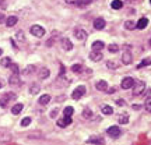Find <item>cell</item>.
<instances>
[{
  "instance_id": "43",
  "label": "cell",
  "mask_w": 151,
  "mask_h": 145,
  "mask_svg": "<svg viewBox=\"0 0 151 145\" xmlns=\"http://www.w3.org/2000/svg\"><path fill=\"white\" fill-rule=\"evenodd\" d=\"M3 21H6L4 14H1V13H0V24H1V22H3Z\"/></svg>"
},
{
  "instance_id": "11",
  "label": "cell",
  "mask_w": 151,
  "mask_h": 145,
  "mask_svg": "<svg viewBox=\"0 0 151 145\" xmlns=\"http://www.w3.org/2000/svg\"><path fill=\"white\" fill-rule=\"evenodd\" d=\"M62 48L65 49V50H67V52H69V50H71V49H73V43H71L70 39L63 38V39H62Z\"/></svg>"
},
{
  "instance_id": "47",
  "label": "cell",
  "mask_w": 151,
  "mask_h": 145,
  "mask_svg": "<svg viewBox=\"0 0 151 145\" xmlns=\"http://www.w3.org/2000/svg\"><path fill=\"white\" fill-rule=\"evenodd\" d=\"M148 43H150V45H151V38H150V41H148Z\"/></svg>"
},
{
  "instance_id": "26",
  "label": "cell",
  "mask_w": 151,
  "mask_h": 145,
  "mask_svg": "<svg viewBox=\"0 0 151 145\" xmlns=\"http://www.w3.org/2000/svg\"><path fill=\"white\" fill-rule=\"evenodd\" d=\"M74 113V109L71 108V106H67V108H65V110H63V116H67V117H71V114Z\"/></svg>"
},
{
  "instance_id": "38",
  "label": "cell",
  "mask_w": 151,
  "mask_h": 145,
  "mask_svg": "<svg viewBox=\"0 0 151 145\" xmlns=\"http://www.w3.org/2000/svg\"><path fill=\"white\" fill-rule=\"evenodd\" d=\"M16 35H17V39H18V41H24V39H25V38H24V32H22V31L17 32Z\"/></svg>"
},
{
  "instance_id": "24",
  "label": "cell",
  "mask_w": 151,
  "mask_h": 145,
  "mask_svg": "<svg viewBox=\"0 0 151 145\" xmlns=\"http://www.w3.org/2000/svg\"><path fill=\"white\" fill-rule=\"evenodd\" d=\"M111 6H112L113 10H119V9H122V7H123V1H122V0H113Z\"/></svg>"
},
{
  "instance_id": "29",
  "label": "cell",
  "mask_w": 151,
  "mask_h": 145,
  "mask_svg": "<svg viewBox=\"0 0 151 145\" xmlns=\"http://www.w3.org/2000/svg\"><path fill=\"white\" fill-rule=\"evenodd\" d=\"M108 50L111 52V53H116V52H119V46L118 45H115V43H111L108 46Z\"/></svg>"
},
{
  "instance_id": "12",
  "label": "cell",
  "mask_w": 151,
  "mask_h": 145,
  "mask_svg": "<svg viewBox=\"0 0 151 145\" xmlns=\"http://www.w3.org/2000/svg\"><path fill=\"white\" fill-rule=\"evenodd\" d=\"M122 63L123 64H130L132 63V53H130L129 50L123 52V54H122Z\"/></svg>"
},
{
  "instance_id": "2",
  "label": "cell",
  "mask_w": 151,
  "mask_h": 145,
  "mask_svg": "<svg viewBox=\"0 0 151 145\" xmlns=\"http://www.w3.org/2000/svg\"><path fill=\"white\" fill-rule=\"evenodd\" d=\"M14 99H16V94H14V92H9V94H6V95L1 96V99H0V106H1V108H6V106L9 105V102L14 101Z\"/></svg>"
},
{
  "instance_id": "31",
  "label": "cell",
  "mask_w": 151,
  "mask_h": 145,
  "mask_svg": "<svg viewBox=\"0 0 151 145\" xmlns=\"http://www.w3.org/2000/svg\"><path fill=\"white\" fill-rule=\"evenodd\" d=\"M34 71H35V66H28V67H25V70H24V74L28 75V74H32Z\"/></svg>"
},
{
  "instance_id": "4",
  "label": "cell",
  "mask_w": 151,
  "mask_h": 145,
  "mask_svg": "<svg viewBox=\"0 0 151 145\" xmlns=\"http://www.w3.org/2000/svg\"><path fill=\"white\" fill-rule=\"evenodd\" d=\"M106 133H108L109 137H112V138H118L122 135V130L119 129L118 126H111L108 130H106Z\"/></svg>"
},
{
  "instance_id": "9",
  "label": "cell",
  "mask_w": 151,
  "mask_h": 145,
  "mask_svg": "<svg viewBox=\"0 0 151 145\" xmlns=\"http://www.w3.org/2000/svg\"><path fill=\"white\" fill-rule=\"evenodd\" d=\"M69 124H71V117L63 116L62 119H59V120H58V126H59V127H67Z\"/></svg>"
},
{
  "instance_id": "28",
  "label": "cell",
  "mask_w": 151,
  "mask_h": 145,
  "mask_svg": "<svg viewBox=\"0 0 151 145\" xmlns=\"http://www.w3.org/2000/svg\"><path fill=\"white\" fill-rule=\"evenodd\" d=\"M83 117H84V119H91L92 117L91 109H88V108L84 109V110H83Z\"/></svg>"
},
{
  "instance_id": "6",
  "label": "cell",
  "mask_w": 151,
  "mask_h": 145,
  "mask_svg": "<svg viewBox=\"0 0 151 145\" xmlns=\"http://www.w3.org/2000/svg\"><path fill=\"white\" fill-rule=\"evenodd\" d=\"M133 85H134V80H133L132 77L123 78V80H122V84H120V86H122L123 89H130V88H133Z\"/></svg>"
},
{
  "instance_id": "37",
  "label": "cell",
  "mask_w": 151,
  "mask_h": 145,
  "mask_svg": "<svg viewBox=\"0 0 151 145\" xmlns=\"http://www.w3.org/2000/svg\"><path fill=\"white\" fill-rule=\"evenodd\" d=\"M106 67H108V69L115 70V69H118V64H116L115 61H108V63H106Z\"/></svg>"
},
{
  "instance_id": "13",
  "label": "cell",
  "mask_w": 151,
  "mask_h": 145,
  "mask_svg": "<svg viewBox=\"0 0 151 145\" xmlns=\"http://www.w3.org/2000/svg\"><path fill=\"white\" fill-rule=\"evenodd\" d=\"M90 59H91L92 61H101V60H102V53L92 50L91 53H90Z\"/></svg>"
},
{
  "instance_id": "25",
  "label": "cell",
  "mask_w": 151,
  "mask_h": 145,
  "mask_svg": "<svg viewBox=\"0 0 151 145\" xmlns=\"http://www.w3.org/2000/svg\"><path fill=\"white\" fill-rule=\"evenodd\" d=\"M150 64H151V59H150V57H147V59L141 60L140 64L137 66V69H143V67H147V66H150Z\"/></svg>"
},
{
  "instance_id": "46",
  "label": "cell",
  "mask_w": 151,
  "mask_h": 145,
  "mask_svg": "<svg viewBox=\"0 0 151 145\" xmlns=\"http://www.w3.org/2000/svg\"><path fill=\"white\" fill-rule=\"evenodd\" d=\"M1 53H3V50H1V49H0V56H1Z\"/></svg>"
},
{
  "instance_id": "10",
  "label": "cell",
  "mask_w": 151,
  "mask_h": 145,
  "mask_svg": "<svg viewBox=\"0 0 151 145\" xmlns=\"http://www.w3.org/2000/svg\"><path fill=\"white\" fill-rule=\"evenodd\" d=\"M74 36L78 39V41H84V39H87V32L84 31V29H76L74 31Z\"/></svg>"
},
{
  "instance_id": "32",
  "label": "cell",
  "mask_w": 151,
  "mask_h": 145,
  "mask_svg": "<svg viewBox=\"0 0 151 145\" xmlns=\"http://www.w3.org/2000/svg\"><path fill=\"white\" fill-rule=\"evenodd\" d=\"M31 121H32V119H31V117H24L21 120V126H22V127H27V126H29V124H31Z\"/></svg>"
},
{
  "instance_id": "5",
  "label": "cell",
  "mask_w": 151,
  "mask_h": 145,
  "mask_svg": "<svg viewBox=\"0 0 151 145\" xmlns=\"http://www.w3.org/2000/svg\"><path fill=\"white\" fill-rule=\"evenodd\" d=\"M31 34L37 38H42L45 35V28L41 27V25H32L31 27Z\"/></svg>"
},
{
  "instance_id": "1",
  "label": "cell",
  "mask_w": 151,
  "mask_h": 145,
  "mask_svg": "<svg viewBox=\"0 0 151 145\" xmlns=\"http://www.w3.org/2000/svg\"><path fill=\"white\" fill-rule=\"evenodd\" d=\"M144 89H146V82L144 81H137V82L134 81V85H133V95L134 96L141 95L144 92Z\"/></svg>"
},
{
  "instance_id": "15",
  "label": "cell",
  "mask_w": 151,
  "mask_h": 145,
  "mask_svg": "<svg viewBox=\"0 0 151 145\" xmlns=\"http://www.w3.org/2000/svg\"><path fill=\"white\" fill-rule=\"evenodd\" d=\"M17 21H18V18H17L16 16H11V17H7V18H6L4 24L7 25V27H14V25L17 24Z\"/></svg>"
},
{
  "instance_id": "18",
  "label": "cell",
  "mask_w": 151,
  "mask_h": 145,
  "mask_svg": "<svg viewBox=\"0 0 151 145\" xmlns=\"http://www.w3.org/2000/svg\"><path fill=\"white\" fill-rule=\"evenodd\" d=\"M118 121H119V124H127L129 123V116H127V113H120L118 116Z\"/></svg>"
},
{
  "instance_id": "19",
  "label": "cell",
  "mask_w": 151,
  "mask_h": 145,
  "mask_svg": "<svg viewBox=\"0 0 151 145\" xmlns=\"http://www.w3.org/2000/svg\"><path fill=\"white\" fill-rule=\"evenodd\" d=\"M104 46H105V45H104L102 41H95V42L92 43V50H95V52H101V50L104 49Z\"/></svg>"
},
{
  "instance_id": "17",
  "label": "cell",
  "mask_w": 151,
  "mask_h": 145,
  "mask_svg": "<svg viewBox=\"0 0 151 145\" xmlns=\"http://www.w3.org/2000/svg\"><path fill=\"white\" fill-rule=\"evenodd\" d=\"M9 84L10 85H20L21 84V80H20V77H18V74H13L9 78Z\"/></svg>"
},
{
  "instance_id": "48",
  "label": "cell",
  "mask_w": 151,
  "mask_h": 145,
  "mask_svg": "<svg viewBox=\"0 0 151 145\" xmlns=\"http://www.w3.org/2000/svg\"><path fill=\"white\" fill-rule=\"evenodd\" d=\"M150 3H151V0H150Z\"/></svg>"
},
{
  "instance_id": "27",
  "label": "cell",
  "mask_w": 151,
  "mask_h": 145,
  "mask_svg": "<svg viewBox=\"0 0 151 145\" xmlns=\"http://www.w3.org/2000/svg\"><path fill=\"white\" fill-rule=\"evenodd\" d=\"M0 64L3 66V67H9L11 64V59L10 57H3V59L0 60Z\"/></svg>"
},
{
  "instance_id": "23",
  "label": "cell",
  "mask_w": 151,
  "mask_h": 145,
  "mask_svg": "<svg viewBox=\"0 0 151 145\" xmlns=\"http://www.w3.org/2000/svg\"><path fill=\"white\" fill-rule=\"evenodd\" d=\"M101 110H102V113H104V114H106V116H111V114L113 113L112 106H109V105H104Z\"/></svg>"
},
{
  "instance_id": "3",
  "label": "cell",
  "mask_w": 151,
  "mask_h": 145,
  "mask_svg": "<svg viewBox=\"0 0 151 145\" xmlns=\"http://www.w3.org/2000/svg\"><path fill=\"white\" fill-rule=\"evenodd\" d=\"M86 86L84 85H80V86H77L74 91H73V94H71V98L73 99H80V98H83L84 95H86Z\"/></svg>"
},
{
  "instance_id": "42",
  "label": "cell",
  "mask_w": 151,
  "mask_h": 145,
  "mask_svg": "<svg viewBox=\"0 0 151 145\" xmlns=\"http://www.w3.org/2000/svg\"><path fill=\"white\" fill-rule=\"evenodd\" d=\"M84 1V4H91V3H94L95 0H83Z\"/></svg>"
},
{
  "instance_id": "21",
  "label": "cell",
  "mask_w": 151,
  "mask_h": 145,
  "mask_svg": "<svg viewBox=\"0 0 151 145\" xmlns=\"http://www.w3.org/2000/svg\"><path fill=\"white\" fill-rule=\"evenodd\" d=\"M22 108H24L22 103H16V105L11 108V113H13V114H20L21 110H22Z\"/></svg>"
},
{
  "instance_id": "33",
  "label": "cell",
  "mask_w": 151,
  "mask_h": 145,
  "mask_svg": "<svg viewBox=\"0 0 151 145\" xmlns=\"http://www.w3.org/2000/svg\"><path fill=\"white\" fill-rule=\"evenodd\" d=\"M124 28H126V29H134V28H136V22L126 21V22H124Z\"/></svg>"
},
{
  "instance_id": "44",
  "label": "cell",
  "mask_w": 151,
  "mask_h": 145,
  "mask_svg": "<svg viewBox=\"0 0 151 145\" xmlns=\"http://www.w3.org/2000/svg\"><path fill=\"white\" fill-rule=\"evenodd\" d=\"M3 86H4V82H3V81L0 80V88H3Z\"/></svg>"
},
{
  "instance_id": "39",
  "label": "cell",
  "mask_w": 151,
  "mask_h": 145,
  "mask_svg": "<svg viewBox=\"0 0 151 145\" xmlns=\"http://www.w3.org/2000/svg\"><path fill=\"white\" fill-rule=\"evenodd\" d=\"M58 112H59L58 109H53V110L50 112V117H56V114H58Z\"/></svg>"
},
{
  "instance_id": "22",
  "label": "cell",
  "mask_w": 151,
  "mask_h": 145,
  "mask_svg": "<svg viewBox=\"0 0 151 145\" xmlns=\"http://www.w3.org/2000/svg\"><path fill=\"white\" fill-rule=\"evenodd\" d=\"M38 102H39V105H48L50 102V96H49L48 94H45V95H42V96L38 99Z\"/></svg>"
},
{
  "instance_id": "8",
  "label": "cell",
  "mask_w": 151,
  "mask_h": 145,
  "mask_svg": "<svg viewBox=\"0 0 151 145\" xmlns=\"http://www.w3.org/2000/svg\"><path fill=\"white\" fill-rule=\"evenodd\" d=\"M88 144H97V145H102L104 144V137L101 135H92L91 138H88L87 141Z\"/></svg>"
},
{
  "instance_id": "36",
  "label": "cell",
  "mask_w": 151,
  "mask_h": 145,
  "mask_svg": "<svg viewBox=\"0 0 151 145\" xmlns=\"http://www.w3.org/2000/svg\"><path fill=\"white\" fill-rule=\"evenodd\" d=\"M144 108H146L147 112L151 113V98H148V99L146 101V103H144Z\"/></svg>"
},
{
  "instance_id": "16",
  "label": "cell",
  "mask_w": 151,
  "mask_h": 145,
  "mask_svg": "<svg viewBox=\"0 0 151 145\" xmlns=\"http://www.w3.org/2000/svg\"><path fill=\"white\" fill-rule=\"evenodd\" d=\"M94 28L98 29V31H99V29H104V28H105V20H104V18H97V20L94 21Z\"/></svg>"
},
{
  "instance_id": "30",
  "label": "cell",
  "mask_w": 151,
  "mask_h": 145,
  "mask_svg": "<svg viewBox=\"0 0 151 145\" xmlns=\"http://www.w3.org/2000/svg\"><path fill=\"white\" fill-rule=\"evenodd\" d=\"M39 89H41V88H39V86H38L37 84H32V85L29 86V92H31L32 95H35V94H38V92H39Z\"/></svg>"
},
{
  "instance_id": "14",
  "label": "cell",
  "mask_w": 151,
  "mask_h": 145,
  "mask_svg": "<svg viewBox=\"0 0 151 145\" xmlns=\"http://www.w3.org/2000/svg\"><path fill=\"white\" fill-rule=\"evenodd\" d=\"M147 25H148V20H147L146 17H143V18H140V20L137 21L136 28H139V29H144V28H147Z\"/></svg>"
},
{
  "instance_id": "20",
  "label": "cell",
  "mask_w": 151,
  "mask_h": 145,
  "mask_svg": "<svg viewBox=\"0 0 151 145\" xmlns=\"http://www.w3.org/2000/svg\"><path fill=\"white\" fill-rule=\"evenodd\" d=\"M49 74H50V71H49V69H46V67H43V69L39 70V78H41V80H46L49 77Z\"/></svg>"
},
{
  "instance_id": "41",
  "label": "cell",
  "mask_w": 151,
  "mask_h": 145,
  "mask_svg": "<svg viewBox=\"0 0 151 145\" xmlns=\"http://www.w3.org/2000/svg\"><path fill=\"white\" fill-rule=\"evenodd\" d=\"M116 105H120V106H123V105H124L123 99H118V101H116Z\"/></svg>"
},
{
  "instance_id": "34",
  "label": "cell",
  "mask_w": 151,
  "mask_h": 145,
  "mask_svg": "<svg viewBox=\"0 0 151 145\" xmlns=\"http://www.w3.org/2000/svg\"><path fill=\"white\" fill-rule=\"evenodd\" d=\"M81 70H83V66L81 64H73L71 66V71H73V73H80Z\"/></svg>"
},
{
  "instance_id": "7",
  "label": "cell",
  "mask_w": 151,
  "mask_h": 145,
  "mask_svg": "<svg viewBox=\"0 0 151 145\" xmlns=\"http://www.w3.org/2000/svg\"><path fill=\"white\" fill-rule=\"evenodd\" d=\"M95 88H97L98 91H101V92H108V82H106V81H104V80H99V81H97Z\"/></svg>"
},
{
  "instance_id": "45",
  "label": "cell",
  "mask_w": 151,
  "mask_h": 145,
  "mask_svg": "<svg viewBox=\"0 0 151 145\" xmlns=\"http://www.w3.org/2000/svg\"><path fill=\"white\" fill-rule=\"evenodd\" d=\"M3 1H6V0H0V4H3Z\"/></svg>"
},
{
  "instance_id": "40",
  "label": "cell",
  "mask_w": 151,
  "mask_h": 145,
  "mask_svg": "<svg viewBox=\"0 0 151 145\" xmlns=\"http://www.w3.org/2000/svg\"><path fill=\"white\" fill-rule=\"evenodd\" d=\"M66 3H69V4H77L78 3V0H65Z\"/></svg>"
},
{
  "instance_id": "35",
  "label": "cell",
  "mask_w": 151,
  "mask_h": 145,
  "mask_svg": "<svg viewBox=\"0 0 151 145\" xmlns=\"http://www.w3.org/2000/svg\"><path fill=\"white\" fill-rule=\"evenodd\" d=\"M9 67L11 69V71H13V74H18V71H20V70H18V66H17V64H14V63H11V64L9 66Z\"/></svg>"
}]
</instances>
